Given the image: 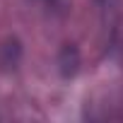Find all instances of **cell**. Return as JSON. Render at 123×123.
I'll return each instance as SVG.
<instances>
[{"label": "cell", "instance_id": "obj_3", "mask_svg": "<svg viewBox=\"0 0 123 123\" xmlns=\"http://www.w3.org/2000/svg\"><path fill=\"white\" fill-rule=\"evenodd\" d=\"M97 3H109V0H97Z\"/></svg>", "mask_w": 123, "mask_h": 123}, {"label": "cell", "instance_id": "obj_1", "mask_svg": "<svg viewBox=\"0 0 123 123\" xmlns=\"http://www.w3.org/2000/svg\"><path fill=\"white\" fill-rule=\"evenodd\" d=\"M55 63H58V73L63 75L65 80L75 77L80 73V65H82V55H80V48L75 43H63L58 51V58H55Z\"/></svg>", "mask_w": 123, "mask_h": 123}, {"label": "cell", "instance_id": "obj_2", "mask_svg": "<svg viewBox=\"0 0 123 123\" xmlns=\"http://www.w3.org/2000/svg\"><path fill=\"white\" fill-rule=\"evenodd\" d=\"M19 60H22V43H19V39L10 36L5 41H0V70L3 73L17 70Z\"/></svg>", "mask_w": 123, "mask_h": 123}, {"label": "cell", "instance_id": "obj_4", "mask_svg": "<svg viewBox=\"0 0 123 123\" xmlns=\"http://www.w3.org/2000/svg\"><path fill=\"white\" fill-rule=\"evenodd\" d=\"M48 3H51V5H53V3H55V0H48Z\"/></svg>", "mask_w": 123, "mask_h": 123}]
</instances>
